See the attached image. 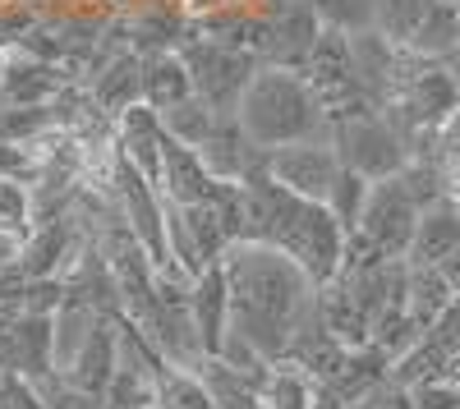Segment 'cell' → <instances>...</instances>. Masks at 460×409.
<instances>
[{
    "label": "cell",
    "instance_id": "6da1fadb",
    "mask_svg": "<svg viewBox=\"0 0 460 409\" xmlns=\"http://www.w3.org/2000/svg\"><path fill=\"white\" fill-rule=\"evenodd\" d=\"M230 285V331L262 359L281 363L299 331L318 318V281L295 257L262 239H235L221 257Z\"/></svg>",
    "mask_w": 460,
    "mask_h": 409
},
{
    "label": "cell",
    "instance_id": "7a4b0ae2",
    "mask_svg": "<svg viewBox=\"0 0 460 409\" xmlns=\"http://www.w3.org/2000/svg\"><path fill=\"white\" fill-rule=\"evenodd\" d=\"M244 239L286 248L323 290L327 281L341 276V257H345L350 231L341 226L327 203L299 198L262 170V175L244 179Z\"/></svg>",
    "mask_w": 460,
    "mask_h": 409
},
{
    "label": "cell",
    "instance_id": "3957f363",
    "mask_svg": "<svg viewBox=\"0 0 460 409\" xmlns=\"http://www.w3.org/2000/svg\"><path fill=\"white\" fill-rule=\"evenodd\" d=\"M235 120L267 152L290 147V143H314V138L332 143V129H336V120L327 116V106L318 101L309 79L299 69H281V65H262L253 74Z\"/></svg>",
    "mask_w": 460,
    "mask_h": 409
},
{
    "label": "cell",
    "instance_id": "277c9868",
    "mask_svg": "<svg viewBox=\"0 0 460 409\" xmlns=\"http://www.w3.org/2000/svg\"><path fill=\"white\" fill-rule=\"evenodd\" d=\"M180 60L189 65V79H194V92L217 110V116H235L253 74L262 69V60L253 51H240V47H226V42H212L199 28L180 42Z\"/></svg>",
    "mask_w": 460,
    "mask_h": 409
},
{
    "label": "cell",
    "instance_id": "5b68a950",
    "mask_svg": "<svg viewBox=\"0 0 460 409\" xmlns=\"http://www.w3.org/2000/svg\"><path fill=\"white\" fill-rule=\"evenodd\" d=\"M332 147H336L341 166L359 170L364 179H392V175H401V170L410 166L405 143H401V134L392 129V120L382 116V110H377V116L336 120Z\"/></svg>",
    "mask_w": 460,
    "mask_h": 409
},
{
    "label": "cell",
    "instance_id": "8992f818",
    "mask_svg": "<svg viewBox=\"0 0 460 409\" xmlns=\"http://www.w3.org/2000/svg\"><path fill=\"white\" fill-rule=\"evenodd\" d=\"M419 207L410 198V189L401 184V175L392 179H373L368 189V203H364V216H359V231L387 253V257H405L410 244H414V231H419Z\"/></svg>",
    "mask_w": 460,
    "mask_h": 409
},
{
    "label": "cell",
    "instance_id": "52a82bcc",
    "mask_svg": "<svg viewBox=\"0 0 460 409\" xmlns=\"http://www.w3.org/2000/svg\"><path fill=\"white\" fill-rule=\"evenodd\" d=\"M267 175L277 184H286L290 194L299 198H314V203H327L332 198V184L341 175V157L332 143H290V147H272L267 152Z\"/></svg>",
    "mask_w": 460,
    "mask_h": 409
},
{
    "label": "cell",
    "instance_id": "ba28073f",
    "mask_svg": "<svg viewBox=\"0 0 460 409\" xmlns=\"http://www.w3.org/2000/svg\"><path fill=\"white\" fill-rule=\"evenodd\" d=\"M199 157H203V166H208L221 184H244V179H253V175L267 170V147H258L235 116H226V120L208 134V143L199 147Z\"/></svg>",
    "mask_w": 460,
    "mask_h": 409
},
{
    "label": "cell",
    "instance_id": "9c48e42d",
    "mask_svg": "<svg viewBox=\"0 0 460 409\" xmlns=\"http://www.w3.org/2000/svg\"><path fill=\"white\" fill-rule=\"evenodd\" d=\"M115 143L129 166H138L152 184H162V152H166V125L147 101L129 106L115 116Z\"/></svg>",
    "mask_w": 460,
    "mask_h": 409
},
{
    "label": "cell",
    "instance_id": "30bf717a",
    "mask_svg": "<svg viewBox=\"0 0 460 409\" xmlns=\"http://www.w3.org/2000/svg\"><path fill=\"white\" fill-rule=\"evenodd\" d=\"M162 198L180 203V207H194V203H212L221 194V179L203 166L199 147H184L166 134V152H162Z\"/></svg>",
    "mask_w": 460,
    "mask_h": 409
},
{
    "label": "cell",
    "instance_id": "8fae6325",
    "mask_svg": "<svg viewBox=\"0 0 460 409\" xmlns=\"http://www.w3.org/2000/svg\"><path fill=\"white\" fill-rule=\"evenodd\" d=\"M65 83H69V74L60 65L37 60L28 51H10L5 83H0V101H5V106H51Z\"/></svg>",
    "mask_w": 460,
    "mask_h": 409
},
{
    "label": "cell",
    "instance_id": "7c38bea8",
    "mask_svg": "<svg viewBox=\"0 0 460 409\" xmlns=\"http://www.w3.org/2000/svg\"><path fill=\"white\" fill-rule=\"evenodd\" d=\"M115 368H120V336H115V318H102L93 326V336L84 341V350L65 368V382L88 396H106Z\"/></svg>",
    "mask_w": 460,
    "mask_h": 409
},
{
    "label": "cell",
    "instance_id": "4fadbf2b",
    "mask_svg": "<svg viewBox=\"0 0 460 409\" xmlns=\"http://www.w3.org/2000/svg\"><path fill=\"white\" fill-rule=\"evenodd\" d=\"M456 248H460V203L442 198V203L419 212V231H414V244L405 253L410 263L414 267H438Z\"/></svg>",
    "mask_w": 460,
    "mask_h": 409
},
{
    "label": "cell",
    "instance_id": "5bb4252c",
    "mask_svg": "<svg viewBox=\"0 0 460 409\" xmlns=\"http://www.w3.org/2000/svg\"><path fill=\"white\" fill-rule=\"evenodd\" d=\"M189 309H194V322L203 331L208 354H217L221 341H226V331H230V285H226L221 263L208 267L194 285H189Z\"/></svg>",
    "mask_w": 460,
    "mask_h": 409
},
{
    "label": "cell",
    "instance_id": "9a60e30c",
    "mask_svg": "<svg viewBox=\"0 0 460 409\" xmlns=\"http://www.w3.org/2000/svg\"><path fill=\"white\" fill-rule=\"evenodd\" d=\"M88 88H93V97L111 110V116L138 106L143 101V56L138 51H115L88 79Z\"/></svg>",
    "mask_w": 460,
    "mask_h": 409
},
{
    "label": "cell",
    "instance_id": "2e32d148",
    "mask_svg": "<svg viewBox=\"0 0 460 409\" xmlns=\"http://www.w3.org/2000/svg\"><path fill=\"white\" fill-rule=\"evenodd\" d=\"M194 97V79H189V65L180 60V51H162V56H143V101L157 110H171L180 101Z\"/></svg>",
    "mask_w": 460,
    "mask_h": 409
},
{
    "label": "cell",
    "instance_id": "e0dca14e",
    "mask_svg": "<svg viewBox=\"0 0 460 409\" xmlns=\"http://www.w3.org/2000/svg\"><path fill=\"white\" fill-rule=\"evenodd\" d=\"M258 400H262V409H318L323 387L304 373L299 363L281 359V363L267 368V378L258 387Z\"/></svg>",
    "mask_w": 460,
    "mask_h": 409
},
{
    "label": "cell",
    "instance_id": "ac0fdd59",
    "mask_svg": "<svg viewBox=\"0 0 460 409\" xmlns=\"http://www.w3.org/2000/svg\"><path fill=\"white\" fill-rule=\"evenodd\" d=\"M189 373H199L203 387L212 391L217 409H262L258 400V382L249 373H240L235 363H226L221 354H203L199 368H189Z\"/></svg>",
    "mask_w": 460,
    "mask_h": 409
},
{
    "label": "cell",
    "instance_id": "d6986e66",
    "mask_svg": "<svg viewBox=\"0 0 460 409\" xmlns=\"http://www.w3.org/2000/svg\"><path fill=\"white\" fill-rule=\"evenodd\" d=\"M410 263V257H405ZM460 294L451 290V281L442 276V267H414L410 263V285H405V309L419 326H433Z\"/></svg>",
    "mask_w": 460,
    "mask_h": 409
},
{
    "label": "cell",
    "instance_id": "ffe728a7",
    "mask_svg": "<svg viewBox=\"0 0 460 409\" xmlns=\"http://www.w3.org/2000/svg\"><path fill=\"white\" fill-rule=\"evenodd\" d=\"M433 5H438V0H373V28L387 37V42L410 47Z\"/></svg>",
    "mask_w": 460,
    "mask_h": 409
},
{
    "label": "cell",
    "instance_id": "44dd1931",
    "mask_svg": "<svg viewBox=\"0 0 460 409\" xmlns=\"http://www.w3.org/2000/svg\"><path fill=\"white\" fill-rule=\"evenodd\" d=\"M456 47H460V10L451 5V0H438V5L429 10V19H424V28L414 32L410 51L429 56V60H447Z\"/></svg>",
    "mask_w": 460,
    "mask_h": 409
},
{
    "label": "cell",
    "instance_id": "7402d4cb",
    "mask_svg": "<svg viewBox=\"0 0 460 409\" xmlns=\"http://www.w3.org/2000/svg\"><path fill=\"white\" fill-rule=\"evenodd\" d=\"M226 116H217V110L194 92L189 101H180V106H171V110H162V125H166V134L175 138V143H184V147H203L208 143V134L221 125Z\"/></svg>",
    "mask_w": 460,
    "mask_h": 409
},
{
    "label": "cell",
    "instance_id": "603a6c76",
    "mask_svg": "<svg viewBox=\"0 0 460 409\" xmlns=\"http://www.w3.org/2000/svg\"><path fill=\"white\" fill-rule=\"evenodd\" d=\"M157 409H217V400H212V391L203 387L199 373L171 363L157 382Z\"/></svg>",
    "mask_w": 460,
    "mask_h": 409
},
{
    "label": "cell",
    "instance_id": "cb8c5ba5",
    "mask_svg": "<svg viewBox=\"0 0 460 409\" xmlns=\"http://www.w3.org/2000/svg\"><path fill=\"white\" fill-rule=\"evenodd\" d=\"M102 400L111 409H157V378L134 368V363H120Z\"/></svg>",
    "mask_w": 460,
    "mask_h": 409
},
{
    "label": "cell",
    "instance_id": "d4e9b609",
    "mask_svg": "<svg viewBox=\"0 0 460 409\" xmlns=\"http://www.w3.org/2000/svg\"><path fill=\"white\" fill-rule=\"evenodd\" d=\"M368 189H373V179H364V175L350 170V166H341V175H336V184H332L327 207L336 212V221H341L345 231H359V216H364Z\"/></svg>",
    "mask_w": 460,
    "mask_h": 409
},
{
    "label": "cell",
    "instance_id": "484cf974",
    "mask_svg": "<svg viewBox=\"0 0 460 409\" xmlns=\"http://www.w3.org/2000/svg\"><path fill=\"white\" fill-rule=\"evenodd\" d=\"M0 231L28 239V231H32V184L0 179Z\"/></svg>",
    "mask_w": 460,
    "mask_h": 409
},
{
    "label": "cell",
    "instance_id": "4316f807",
    "mask_svg": "<svg viewBox=\"0 0 460 409\" xmlns=\"http://www.w3.org/2000/svg\"><path fill=\"white\" fill-rule=\"evenodd\" d=\"M323 28L336 32H368L373 28V0H309Z\"/></svg>",
    "mask_w": 460,
    "mask_h": 409
},
{
    "label": "cell",
    "instance_id": "83f0119b",
    "mask_svg": "<svg viewBox=\"0 0 460 409\" xmlns=\"http://www.w3.org/2000/svg\"><path fill=\"white\" fill-rule=\"evenodd\" d=\"M433 166L442 170L447 198H456V203H460V106H456V116L442 125V134H438V147H433Z\"/></svg>",
    "mask_w": 460,
    "mask_h": 409
},
{
    "label": "cell",
    "instance_id": "f1b7e54d",
    "mask_svg": "<svg viewBox=\"0 0 460 409\" xmlns=\"http://www.w3.org/2000/svg\"><path fill=\"white\" fill-rule=\"evenodd\" d=\"M37 175H42V157L32 143H0V179L37 184Z\"/></svg>",
    "mask_w": 460,
    "mask_h": 409
},
{
    "label": "cell",
    "instance_id": "f546056e",
    "mask_svg": "<svg viewBox=\"0 0 460 409\" xmlns=\"http://www.w3.org/2000/svg\"><path fill=\"white\" fill-rule=\"evenodd\" d=\"M0 409H47V400H42L32 378L0 368Z\"/></svg>",
    "mask_w": 460,
    "mask_h": 409
},
{
    "label": "cell",
    "instance_id": "4dcf8cb0",
    "mask_svg": "<svg viewBox=\"0 0 460 409\" xmlns=\"http://www.w3.org/2000/svg\"><path fill=\"white\" fill-rule=\"evenodd\" d=\"M414 405H419V409H460V387H451V382H429V387L414 391Z\"/></svg>",
    "mask_w": 460,
    "mask_h": 409
},
{
    "label": "cell",
    "instance_id": "1f68e13d",
    "mask_svg": "<svg viewBox=\"0 0 460 409\" xmlns=\"http://www.w3.org/2000/svg\"><path fill=\"white\" fill-rule=\"evenodd\" d=\"M19 253H23V239L0 231V281H14V272H19Z\"/></svg>",
    "mask_w": 460,
    "mask_h": 409
},
{
    "label": "cell",
    "instance_id": "d6a6232c",
    "mask_svg": "<svg viewBox=\"0 0 460 409\" xmlns=\"http://www.w3.org/2000/svg\"><path fill=\"white\" fill-rule=\"evenodd\" d=\"M438 267H442V276L451 281V290L460 294V248H456L451 257H442V263H438Z\"/></svg>",
    "mask_w": 460,
    "mask_h": 409
},
{
    "label": "cell",
    "instance_id": "836d02e7",
    "mask_svg": "<svg viewBox=\"0 0 460 409\" xmlns=\"http://www.w3.org/2000/svg\"><path fill=\"white\" fill-rule=\"evenodd\" d=\"M438 382H451V387H460V350L451 354V363L442 368V378H438Z\"/></svg>",
    "mask_w": 460,
    "mask_h": 409
},
{
    "label": "cell",
    "instance_id": "e575fe53",
    "mask_svg": "<svg viewBox=\"0 0 460 409\" xmlns=\"http://www.w3.org/2000/svg\"><path fill=\"white\" fill-rule=\"evenodd\" d=\"M442 65H447V69H451V74H456V79H460V47H456V51H451V56H447V60H442Z\"/></svg>",
    "mask_w": 460,
    "mask_h": 409
},
{
    "label": "cell",
    "instance_id": "d590c367",
    "mask_svg": "<svg viewBox=\"0 0 460 409\" xmlns=\"http://www.w3.org/2000/svg\"><path fill=\"white\" fill-rule=\"evenodd\" d=\"M5 60H10V51L0 47V83H5Z\"/></svg>",
    "mask_w": 460,
    "mask_h": 409
}]
</instances>
